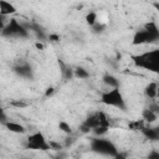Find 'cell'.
Wrapping results in <instances>:
<instances>
[{
	"label": "cell",
	"mask_w": 159,
	"mask_h": 159,
	"mask_svg": "<svg viewBox=\"0 0 159 159\" xmlns=\"http://www.w3.org/2000/svg\"><path fill=\"white\" fill-rule=\"evenodd\" d=\"M139 132H140L148 140L155 142V140L159 139V130H158V128H155V127H149L148 124H145Z\"/></svg>",
	"instance_id": "obj_9"
},
{
	"label": "cell",
	"mask_w": 159,
	"mask_h": 159,
	"mask_svg": "<svg viewBox=\"0 0 159 159\" xmlns=\"http://www.w3.org/2000/svg\"><path fill=\"white\" fill-rule=\"evenodd\" d=\"M73 76H75V78L87 80V78H89V72H88L84 67L78 66V67H75V68H73Z\"/></svg>",
	"instance_id": "obj_16"
},
{
	"label": "cell",
	"mask_w": 159,
	"mask_h": 159,
	"mask_svg": "<svg viewBox=\"0 0 159 159\" xmlns=\"http://www.w3.org/2000/svg\"><path fill=\"white\" fill-rule=\"evenodd\" d=\"M102 81H103V83H104L106 86H108L109 88H114V87H119V86H120L119 80H118L114 75H112V73H109V72H107V73L103 75Z\"/></svg>",
	"instance_id": "obj_14"
},
{
	"label": "cell",
	"mask_w": 159,
	"mask_h": 159,
	"mask_svg": "<svg viewBox=\"0 0 159 159\" xmlns=\"http://www.w3.org/2000/svg\"><path fill=\"white\" fill-rule=\"evenodd\" d=\"M159 40V29L155 21H149L144 24V26L139 30H137L133 35L132 45L139 46V45H149L154 43Z\"/></svg>",
	"instance_id": "obj_1"
},
{
	"label": "cell",
	"mask_w": 159,
	"mask_h": 159,
	"mask_svg": "<svg viewBox=\"0 0 159 159\" xmlns=\"http://www.w3.org/2000/svg\"><path fill=\"white\" fill-rule=\"evenodd\" d=\"M53 92H55V88H53V87H48V88L46 89V92H45V97H50V96H52Z\"/></svg>",
	"instance_id": "obj_25"
},
{
	"label": "cell",
	"mask_w": 159,
	"mask_h": 159,
	"mask_svg": "<svg viewBox=\"0 0 159 159\" xmlns=\"http://www.w3.org/2000/svg\"><path fill=\"white\" fill-rule=\"evenodd\" d=\"M0 35L6 39H27L30 36V31L27 30L25 24L20 22L15 17H11L1 30Z\"/></svg>",
	"instance_id": "obj_5"
},
{
	"label": "cell",
	"mask_w": 159,
	"mask_h": 159,
	"mask_svg": "<svg viewBox=\"0 0 159 159\" xmlns=\"http://www.w3.org/2000/svg\"><path fill=\"white\" fill-rule=\"evenodd\" d=\"M58 66H60L61 76H62L63 80H72V78H75V76H73V67H71L67 63H65L61 58L58 60Z\"/></svg>",
	"instance_id": "obj_13"
},
{
	"label": "cell",
	"mask_w": 159,
	"mask_h": 159,
	"mask_svg": "<svg viewBox=\"0 0 159 159\" xmlns=\"http://www.w3.org/2000/svg\"><path fill=\"white\" fill-rule=\"evenodd\" d=\"M91 29H92V31H93L94 34H99V32H102V31L106 29V25H104V24H102V22L98 20L94 25H92V26H91Z\"/></svg>",
	"instance_id": "obj_20"
},
{
	"label": "cell",
	"mask_w": 159,
	"mask_h": 159,
	"mask_svg": "<svg viewBox=\"0 0 159 159\" xmlns=\"http://www.w3.org/2000/svg\"><path fill=\"white\" fill-rule=\"evenodd\" d=\"M58 128H60V130H62V132L66 133V134H71V133H72L71 125H70L67 122H65V120H61V122L58 123Z\"/></svg>",
	"instance_id": "obj_19"
},
{
	"label": "cell",
	"mask_w": 159,
	"mask_h": 159,
	"mask_svg": "<svg viewBox=\"0 0 159 159\" xmlns=\"http://www.w3.org/2000/svg\"><path fill=\"white\" fill-rule=\"evenodd\" d=\"M7 130H10V132H12V133H16V134H24V133H26V128L22 125V124H20V123H17V122H12V120H6L4 124H2Z\"/></svg>",
	"instance_id": "obj_12"
},
{
	"label": "cell",
	"mask_w": 159,
	"mask_h": 159,
	"mask_svg": "<svg viewBox=\"0 0 159 159\" xmlns=\"http://www.w3.org/2000/svg\"><path fill=\"white\" fill-rule=\"evenodd\" d=\"M97 127H107L111 128V118L103 111H97L86 117V119L81 123L80 130L82 133H89L92 129Z\"/></svg>",
	"instance_id": "obj_3"
},
{
	"label": "cell",
	"mask_w": 159,
	"mask_h": 159,
	"mask_svg": "<svg viewBox=\"0 0 159 159\" xmlns=\"http://www.w3.org/2000/svg\"><path fill=\"white\" fill-rule=\"evenodd\" d=\"M148 158H149V159H157V158H159V153H158V152H153L152 154L148 155Z\"/></svg>",
	"instance_id": "obj_26"
},
{
	"label": "cell",
	"mask_w": 159,
	"mask_h": 159,
	"mask_svg": "<svg viewBox=\"0 0 159 159\" xmlns=\"http://www.w3.org/2000/svg\"><path fill=\"white\" fill-rule=\"evenodd\" d=\"M7 21H9V20H7V16H4V15L0 14V32H1V30L5 27V25H6Z\"/></svg>",
	"instance_id": "obj_23"
},
{
	"label": "cell",
	"mask_w": 159,
	"mask_h": 159,
	"mask_svg": "<svg viewBox=\"0 0 159 159\" xmlns=\"http://www.w3.org/2000/svg\"><path fill=\"white\" fill-rule=\"evenodd\" d=\"M10 106L11 107H15V108H25L29 106L27 102H24L22 99H15V101H11L10 102Z\"/></svg>",
	"instance_id": "obj_21"
},
{
	"label": "cell",
	"mask_w": 159,
	"mask_h": 159,
	"mask_svg": "<svg viewBox=\"0 0 159 159\" xmlns=\"http://www.w3.org/2000/svg\"><path fill=\"white\" fill-rule=\"evenodd\" d=\"M147 123L143 120V119H137V120H132L128 123V128L130 130H135V132H139Z\"/></svg>",
	"instance_id": "obj_17"
},
{
	"label": "cell",
	"mask_w": 159,
	"mask_h": 159,
	"mask_svg": "<svg viewBox=\"0 0 159 159\" xmlns=\"http://www.w3.org/2000/svg\"><path fill=\"white\" fill-rule=\"evenodd\" d=\"M142 119L147 123V124H152L154 122H157L158 119V113L150 111L149 108H144L142 112Z\"/></svg>",
	"instance_id": "obj_15"
},
{
	"label": "cell",
	"mask_w": 159,
	"mask_h": 159,
	"mask_svg": "<svg viewBox=\"0 0 159 159\" xmlns=\"http://www.w3.org/2000/svg\"><path fill=\"white\" fill-rule=\"evenodd\" d=\"M47 39H48L50 42H58L61 37L57 34H50V35H47Z\"/></svg>",
	"instance_id": "obj_22"
},
{
	"label": "cell",
	"mask_w": 159,
	"mask_h": 159,
	"mask_svg": "<svg viewBox=\"0 0 159 159\" xmlns=\"http://www.w3.org/2000/svg\"><path fill=\"white\" fill-rule=\"evenodd\" d=\"M6 120H7V116H6L5 111L0 107V124H4Z\"/></svg>",
	"instance_id": "obj_24"
},
{
	"label": "cell",
	"mask_w": 159,
	"mask_h": 159,
	"mask_svg": "<svg viewBox=\"0 0 159 159\" xmlns=\"http://www.w3.org/2000/svg\"><path fill=\"white\" fill-rule=\"evenodd\" d=\"M17 12V9L7 0H0V14L4 16H11Z\"/></svg>",
	"instance_id": "obj_11"
},
{
	"label": "cell",
	"mask_w": 159,
	"mask_h": 159,
	"mask_svg": "<svg viewBox=\"0 0 159 159\" xmlns=\"http://www.w3.org/2000/svg\"><path fill=\"white\" fill-rule=\"evenodd\" d=\"M89 148L93 153L103 155V157L117 158V155L119 153L116 144L112 140L106 139L103 137H93L89 142Z\"/></svg>",
	"instance_id": "obj_4"
},
{
	"label": "cell",
	"mask_w": 159,
	"mask_h": 159,
	"mask_svg": "<svg viewBox=\"0 0 159 159\" xmlns=\"http://www.w3.org/2000/svg\"><path fill=\"white\" fill-rule=\"evenodd\" d=\"M132 61L139 68H143L154 73L159 72V50L158 48H153L138 55H133Z\"/></svg>",
	"instance_id": "obj_2"
},
{
	"label": "cell",
	"mask_w": 159,
	"mask_h": 159,
	"mask_svg": "<svg viewBox=\"0 0 159 159\" xmlns=\"http://www.w3.org/2000/svg\"><path fill=\"white\" fill-rule=\"evenodd\" d=\"M99 101L104 106H108V107H114V108L120 109V111L127 109V103H125V99H124L119 87L109 88V89L102 92Z\"/></svg>",
	"instance_id": "obj_6"
},
{
	"label": "cell",
	"mask_w": 159,
	"mask_h": 159,
	"mask_svg": "<svg viewBox=\"0 0 159 159\" xmlns=\"http://www.w3.org/2000/svg\"><path fill=\"white\" fill-rule=\"evenodd\" d=\"M158 89H159L158 82L157 81H152V82H149L144 87V96L148 99H157V97H158Z\"/></svg>",
	"instance_id": "obj_10"
},
{
	"label": "cell",
	"mask_w": 159,
	"mask_h": 159,
	"mask_svg": "<svg viewBox=\"0 0 159 159\" xmlns=\"http://www.w3.org/2000/svg\"><path fill=\"white\" fill-rule=\"evenodd\" d=\"M36 47H37V48H43V46H42V43H39V42L36 43Z\"/></svg>",
	"instance_id": "obj_27"
},
{
	"label": "cell",
	"mask_w": 159,
	"mask_h": 159,
	"mask_svg": "<svg viewBox=\"0 0 159 159\" xmlns=\"http://www.w3.org/2000/svg\"><path fill=\"white\" fill-rule=\"evenodd\" d=\"M11 70L16 76H19L24 80H32L34 78V68H32L31 63L24 58L15 61L11 66Z\"/></svg>",
	"instance_id": "obj_8"
},
{
	"label": "cell",
	"mask_w": 159,
	"mask_h": 159,
	"mask_svg": "<svg viewBox=\"0 0 159 159\" xmlns=\"http://www.w3.org/2000/svg\"><path fill=\"white\" fill-rule=\"evenodd\" d=\"M26 149L30 150H40V152H46L50 148V142L47 140V138L45 137V134L42 132H35L32 134H30L26 139V144H25Z\"/></svg>",
	"instance_id": "obj_7"
},
{
	"label": "cell",
	"mask_w": 159,
	"mask_h": 159,
	"mask_svg": "<svg viewBox=\"0 0 159 159\" xmlns=\"http://www.w3.org/2000/svg\"><path fill=\"white\" fill-rule=\"evenodd\" d=\"M97 21H98V15H97L96 11H89V12L86 15V22H87V25L92 26V25H94Z\"/></svg>",
	"instance_id": "obj_18"
}]
</instances>
